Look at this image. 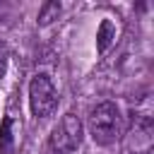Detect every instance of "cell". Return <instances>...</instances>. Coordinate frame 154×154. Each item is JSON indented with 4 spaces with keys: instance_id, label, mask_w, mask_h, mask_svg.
<instances>
[{
    "instance_id": "obj_1",
    "label": "cell",
    "mask_w": 154,
    "mask_h": 154,
    "mask_svg": "<svg viewBox=\"0 0 154 154\" xmlns=\"http://www.w3.org/2000/svg\"><path fill=\"white\" fill-rule=\"evenodd\" d=\"M89 135L96 144H113L123 135V116L113 101H103L89 113Z\"/></svg>"
},
{
    "instance_id": "obj_2",
    "label": "cell",
    "mask_w": 154,
    "mask_h": 154,
    "mask_svg": "<svg viewBox=\"0 0 154 154\" xmlns=\"http://www.w3.org/2000/svg\"><path fill=\"white\" fill-rule=\"evenodd\" d=\"M120 154H152L154 147V128L149 113H135L130 128L120 135Z\"/></svg>"
},
{
    "instance_id": "obj_4",
    "label": "cell",
    "mask_w": 154,
    "mask_h": 154,
    "mask_svg": "<svg viewBox=\"0 0 154 154\" xmlns=\"http://www.w3.org/2000/svg\"><path fill=\"white\" fill-rule=\"evenodd\" d=\"M29 103H31V113L36 118H48L55 108H58V91L51 82L48 75H36L29 84Z\"/></svg>"
},
{
    "instance_id": "obj_6",
    "label": "cell",
    "mask_w": 154,
    "mask_h": 154,
    "mask_svg": "<svg viewBox=\"0 0 154 154\" xmlns=\"http://www.w3.org/2000/svg\"><path fill=\"white\" fill-rule=\"evenodd\" d=\"M7 60H10V48H7L5 41H0V79H2L5 70H7Z\"/></svg>"
},
{
    "instance_id": "obj_3",
    "label": "cell",
    "mask_w": 154,
    "mask_h": 154,
    "mask_svg": "<svg viewBox=\"0 0 154 154\" xmlns=\"http://www.w3.org/2000/svg\"><path fill=\"white\" fill-rule=\"evenodd\" d=\"M82 137H84V125L82 120L75 116V113H65L58 125L53 128L51 132V149L55 154H70L75 152L79 144H82Z\"/></svg>"
},
{
    "instance_id": "obj_5",
    "label": "cell",
    "mask_w": 154,
    "mask_h": 154,
    "mask_svg": "<svg viewBox=\"0 0 154 154\" xmlns=\"http://www.w3.org/2000/svg\"><path fill=\"white\" fill-rule=\"evenodd\" d=\"M58 14H60V5L58 2H46L38 12V24H51L53 19H58Z\"/></svg>"
}]
</instances>
